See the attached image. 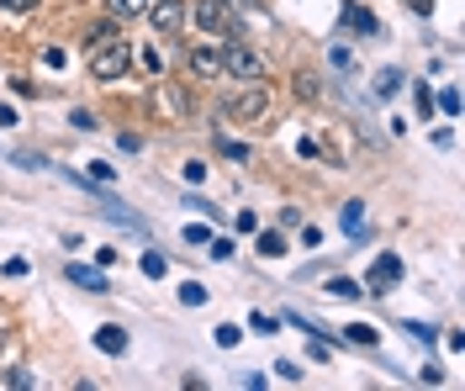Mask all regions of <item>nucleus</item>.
<instances>
[{
    "label": "nucleus",
    "instance_id": "1",
    "mask_svg": "<svg viewBox=\"0 0 465 391\" xmlns=\"http://www.w3.org/2000/svg\"><path fill=\"white\" fill-rule=\"evenodd\" d=\"M191 16H196V27L212 32V37H243V22H238V11H232L228 0H196L191 5Z\"/></svg>",
    "mask_w": 465,
    "mask_h": 391
},
{
    "label": "nucleus",
    "instance_id": "2",
    "mask_svg": "<svg viewBox=\"0 0 465 391\" xmlns=\"http://www.w3.org/2000/svg\"><path fill=\"white\" fill-rule=\"evenodd\" d=\"M85 54H90V74H95V80H106V85H112V80H122V74L133 69V48H127L122 37H112V43H95V48H85Z\"/></svg>",
    "mask_w": 465,
    "mask_h": 391
},
{
    "label": "nucleus",
    "instance_id": "3",
    "mask_svg": "<svg viewBox=\"0 0 465 391\" xmlns=\"http://www.w3.org/2000/svg\"><path fill=\"white\" fill-rule=\"evenodd\" d=\"M217 54H223V74L243 80V85H249V80H264V59L254 54V48H243L238 37H228V43H223Z\"/></svg>",
    "mask_w": 465,
    "mask_h": 391
},
{
    "label": "nucleus",
    "instance_id": "4",
    "mask_svg": "<svg viewBox=\"0 0 465 391\" xmlns=\"http://www.w3.org/2000/svg\"><path fill=\"white\" fill-rule=\"evenodd\" d=\"M264 112H270V91H264V80H249V91H238V95L228 101V117L243 122V127L264 122Z\"/></svg>",
    "mask_w": 465,
    "mask_h": 391
},
{
    "label": "nucleus",
    "instance_id": "5",
    "mask_svg": "<svg viewBox=\"0 0 465 391\" xmlns=\"http://www.w3.org/2000/svg\"><path fill=\"white\" fill-rule=\"evenodd\" d=\"M143 16L153 22V32H164V37H174V32L185 27V5H180V0H148Z\"/></svg>",
    "mask_w": 465,
    "mask_h": 391
},
{
    "label": "nucleus",
    "instance_id": "6",
    "mask_svg": "<svg viewBox=\"0 0 465 391\" xmlns=\"http://www.w3.org/2000/svg\"><path fill=\"white\" fill-rule=\"evenodd\" d=\"M402 280V259L397 254H381L376 265H371V291H391Z\"/></svg>",
    "mask_w": 465,
    "mask_h": 391
},
{
    "label": "nucleus",
    "instance_id": "7",
    "mask_svg": "<svg viewBox=\"0 0 465 391\" xmlns=\"http://www.w3.org/2000/svg\"><path fill=\"white\" fill-rule=\"evenodd\" d=\"M69 280H74L80 291H95V297H101V291H112V286H106V275H101V270H85V265H69Z\"/></svg>",
    "mask_w": 465,
    "mask_h": 391
},
{
    "label": "nucleus",
    "instance_id": "8",
    "mask_svg": "<svg viewBox=\"0 0 465 391\" xmlns=\"http://www.w3.org/2000/svg\"><path fill=\"white\" fill-rule=\"evenodd\" d=\"M191 69L206 74V80H217V74H223V54H217V48H196V54H191Z\"/></svg>",
    "mask_w": 465,
    "mask_h": 391
},
{
    "label": "nucleus",
    "instance_id": "9",
    "mask_svg": "<svg viewBox=\"0 0 465 391\" xmlns=\"http://www.w3.org/2000/svg\"><path fill=\"white\" fill-rule=\"evenodd\" d=\"M339 22H349V27L365 32V37H376V16H371L365 5H344V11H339Z\"/></svg>",
    "mask_w": 465,
    "mask_h": 391
},
{
    "label": "nucleus",
    "instance_id": "10",
    "mask_svg": "<svg viewBox=\"0 0 465 391\" xmlns=\"http://www.w3.org/2000/svg\"><path fill=\"white\" fill-rule=\"evenodd\" d=\"M371 91H376L381 101H391V95L402 91V69H381V74H376V85H371Z\"/></svg>",
    "mask_w": 465,
    "mask_h": 391
},
{
    "label": "nucleus",
    "instance_id": "11",
    "mask_svg": "<svg viewBox=\"0 0 465 391\" xmlns=\"http://www.w3.org/2000/svg\"><path fill=\"white\" fill-rule=\"evenodd\" d=\"M95 344H101V349H106V355H122V349H127V333L116 328V323H106V328L95 333Z\"/></svg>",
    "mask_w": 465,
    "mask_h": 391
},
{
    "label": "nucleus",
    "instance_id": "12",
    "mask_svg": "<svg viewBox=\"0 0 465 391\" xmlns=\"http://www.w3.org/2000/svg\"><path fill=\"white\" fill-rule=\"evenodd\" d=\"M106 11H112L116 22H133V16H143L148 0H106Z\"/></svg>",
    "mask_w": 465,
    "mask_h": 391
},
{
    "label": "nucleus",
    "instance_id": "13",
    "mask_svg": "<svg viewBox=\"0 0 465 391\" xmlns=\"http://www.w3.org/2000/svg\"><path fill=\"white\" fill-rule=\"evenodd\" d=\"M112 37H116V16H106V22H90L85 48H95V43H112Z\"/></svg>",
    "mask_w": 465,
    "mask_h": 391
},
{
    "label": "nucleus",
    "instance_id": "14",
    "mask_svg": "<svg viewBox=\"0 0 465 391\" xmlns=\"http://www.w3.org/2000/svg\"><path fill=\"white\" fill-rule=\"evenodd\" d=\"M322 291H328V297H360V286H354V280H349V275H333V280H328V286H322Z\"/></svg>",
    "mask_w": 465,
    "mask_h": 391
},
{
    "label": "nucleus",
    "instance_id": "15",
    "mask_svg": "<svg viewBox=\"0 0 465 391\" xmlns=\"http://www.w3.org/2000/svg\"><path fill=\"white\" fill-rule=\"evenodd\" d=\"M260 254L281 259V254H286V239H281V233H260Z\"/></svg>",
    "mask_w": 465,
    "mask_h": 391
},
{
    "label": "nucleus",
    "instance_id": "16",
    "mask_svg": "<svg viewBox=\"0 0 465 391\" xmlns=\"http://www.w3.org/2000/svg\"><path fill=\"white\" fill-rule=\"evenodd\" d=\"M180 301H185V307H202V301H206V286L185 280V286H180Z\"/></svg>",
    "mask_w": 465,
    "mask_h": 391
},
{
    "label": "nucleus",
    "instance_id": "17",
    "mask_svg": "<svg viewBox=\"0 0 465 391\" xmlns=\"http://www.w3.org/2000/svg\"><path fill=\"white\" fill-rule=\"evenodd\" d=\"M349 338H354V344H376V328H365V323H354V328H349Z\"/></svg>",
    "mask_w": 465,
    "mask_h": 391
},
{
    "label": "nucleus",
    "instance_id": "18",
    "mask_svg": "<svg viewBox=\"0 0 465 391\" xmlns=\"http://www.w3.org/2000/svg\"><path fill=\"white\" fill-rule=\"evenodd\" d=\"M249 328H254V333H275V318H264V312H254V318H249Z\"/></svg>",
    "mask_w": 465,
    "mask_h": 391
},
{
    "label": "nucleus",
    "instance_id": "19",
    "mask_svg": "<svg viewBox=\"0 0 465 391\" xmlns=\"http://www.w3.org/2000/svg\"><path fill=\"white\" fill-rule=\"evenodd\" d=\"M217 344H223V349H232V344H238V328H228V323H223V328H217Z\"/></svg>",
    "mask_w": 465,
    "mask_h": 391
},
{
    "label": "nucleus",
    "instance_id": "20",
    "mask_svg": "<svg viewBox=\"0 0 465 391\" xmlns=\"http://www.w3.org/2000/svg\"><path fill=\"white\" fill-rule=\"evenodd\" d=\"M0 5H11V11H32L37 0H0Z\"/></svg>",
    "mask_w": 465,
    "mask_h": 391
},
{
    "label": "nucleus",
    "instance_id": "21",
    "mask_svg": "<svg viewBox=\"0 0 465 391\" xmlns=\"http://www.w3.org/2000/svg\"><path fill=\"white\" fill-rule=\"evenodd\" d=\"M407 5H412V11H434V0H407Z\"/></svg>",
    "mask_w": 465,
    "mask_h": 391
}]
</instances>
